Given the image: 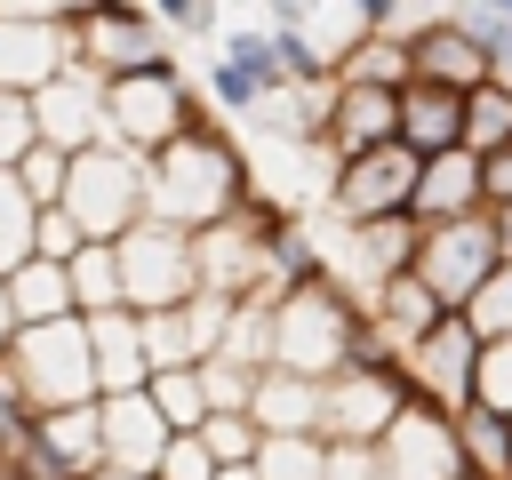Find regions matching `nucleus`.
I'll return each instance as SVG.
<instances>
[{"instance_id":"nucleus-1","label":"nucleus","mask_w":512,"mask_h":480,"mask_svg":"<svg viewBox=\"0 0 512 480\" xmlns=\"http://www.w3.org/2000/svg\"><path fill=\"white\" fill-rule=\"evenodd\" d=\"M256 192V160L224 136V120L192 128L184 144H168L152 160V216L176 224V232H208V224H232Z\"/></svg>"},{"instance_id":"nucleus-2","label":"nucleus","mask_w":512,"mask_h":480,"mask_svg":"<svg viewBox=\"0 0 512 480\" xmlns=\"http://www.w3.org/2000/svg\"><path fill=\"white\" fill-rule=\"evenodd\" d=\"M360 328H368V304H360L344 280L296 288V296H280V312H272V368L328 384V376H344V368H352Z\"/></svg>"},{"instance_id":"nucleus-3","label":"nucleus","mask_w":512,"mask_h":480,"mask_svg":"<svg viewBox=\"0 0 512 480\" xmlns=\"http://www.w3.org/2000/svg\"><path fill=\"white\" fill-rule=\"evenodd\" d=\"M216 112L200 104L192 72L184 64H160V72H136V80H112V144L136 152V160H160L168 144H184L192 128H208Z\"/></svg>"},{"instance_id":"nucleus-4","label":"nucleus","mask_w":512,"mask_h":480,"mask_svg":"<svg viewBox=\"0 0 512 480\" xmlns=\"http://www.w3.org/2000/svg\"><path fill=\"white\" fill-rule=\"evenodd\" d=\"M80 64V8L56 0H0V88L40 96Z\"/></svg>"},{"instance_id":"nucleus-5","label":"nucleus","mask_w":512,"mask_h":480,"mask_svg":"<svg viewBox=\"0 0 512 480\" xmlns=\"http://www.w3.org/2000/svg\"><path fill=\"white\" fill-rule=\"evenodd\" d=\"M64 208L80 216L88 240H128L144 216H152V160L120 152V144H96L72 160V184H64Z\"/></svg>"},{"instance_id":"nucleus-6","label":"nucleus","mask_w":512,"mask_h":480,"mask_svg":"<svg viewBox=\"0 0 512 480\" xmlns=\"http://www.w3.org/2000/svg\"><path fill=\"white\" fill-rule=\"evenodd\" d=\"M8 376L24 384V400H32L40 416L104 400V392H96V344H88V320L24 328V336H16V352H8Z\"/></svg>"},{"instance_id":"nucleus-7","label":"nucleus","mask_w":512,"mask_h":480,"mask_svg":"<svg viewBox=\"0 0 512 480\" xmlns=\"http://www.w3.org/2000/svg\"><path fill=\"white\" fill-rule=\"evenodd\" d=\"M120 248V272H128V312H176V304H192L200 296V256H192V232H176V224H160V216H144L128 240H112Z\"/></svg>"},{"instance_id":"nucleus-8","label":"nucleus","mask_w":512,"mask_h":480,"mask_svg":"<svg viewBox=\"0 0 512 480\" xmlns=\"http://www.w3.org/2000/svg\"><path fill=\"white\" fill-rule=\"evenodd\" d=\"M264 24L288 32L320 80H336L376 40V0H280V8H264Z\"/></svg>"},{"instance_id":"nucleus-9","label":"nucleus","mask_w":512,"mask_h":480,"mask_svg":"<svg viewBox=\"0 0 512 480\" xmlns=\"http://www.w3.org/2000/svg\"><path fill=\"white\" fill-rule=\"evenodd\" d=\"M416 176L424 160L408 144H384L368 160H344L336 184H328V216L352 232V224H392V216H416Z\"/></svg>"},{"instance_id":"nucleus-10","label":"nucleus","mask_w":512,"mask_h":480,"mask_svg":"<svg viewBox=\"0 0 512 480\" xmlns=\"http://www.w3.org/2000/svg\"><path fill=\"white\" fill-rule=\"evenodd\" d=\"M400 376H408V392H416L424 408L464 416V408L480 400V336H472V320L456 312V320H440L424 344H408V352H400Z\"/></svg>"},{"instance_id":"nucleus-11","label":"nucleus","mask_w":512,"mask_h":480,"mask_svg":"<svg viewBox=\"0 0 512 480\" xmlns=\"http://www.w3.org/2000/svg\"><path fill=\"white\" fill-rule=\"evenodd\" d=\"M80 64L96 80H136L176 64V40L160 32L152 8H80Z\"/></svg>"},{"instance_id":"nucleus-12","label":"nucleus","mask_w":512,"mask_h":480,"mask_svg":"<svg viewBox=\"0 0 512 480\" xmlns=\"http://www.w3.org/2000/svg\"><path fill=\"white\" fill-rule=\"evenodd\" d=\"M408 400H416V392H408L400 368H344V376H328L320 440H328V448H376V440L400 424Z\"/></svg>"},{"instance_id":"nucleus-13","label":"nucleus","mask_w":512,"mask_h":480,"mask_svg":"<svg viewBox=\"0 0 512 480\" xmlns=\"http://www.w3.org/2000/svg\"><path fill=\"white\" fill-rule=\"evenodd\" d=\"M32 120H40V144H48V152L80 160V152L112 144V80H96L88 64H72L64 80H48V88L32 96Z\"/></svg>"},{"instance_id":"nucleus-14","label":"nucleus","mask_w":512,"mask_h":480,"mask_svg":"<svg viewBox=\"0 0 512 480\" xmlns=\"http://www.w3.org/2000/svg\"><path fill=\"white\" fill-rule=\"evenodd\" d=\"M496 232H488V216H464V224H432L424 232V248H416V272L432 280V296L448 304V312H464L488 280H496Z\"/></svg>"},{"instance_id":"nucleus-15","label":"nucleus","mask_w":512,"mask_h":480,"mask_svg":"<svg viewBox=\"0 0 512 480\" xmlns=\"http://www.w3.org/2000/svg\"><path fill=\"white\" fill-rule=\"evenodd\" d=\"M416 248H424V224L416 216H392V224H336V240H328V272L368 304L384 280H400V272H416Z\"/></svg>"},{"instance_id":"nucleus-16","label":"nucleus","mask_w":512,"mask_h":480,"mask_svg":"<svg viewBox=\"0 0 512 480\" xmlns=\"http://www.w3.org/2000/svg\"><path fill=\"white\" fill-rule=\"evenodd\" d=\"M376 448H384V472H392V480H472V472H464L456 416H440V408H424V400H408L400 424H392Z\"/></svg>"},{"instance_id":"nucleus-17","label":"nucleus","mask_w":512,"mask_h":480,"mask_svg":"<svg viewBox=\"0 0 512 480\" xmlns=\"http://www.w3.org/2000/svg\"><path fill=\"white\" fill-rule=\"evenodd\" d=\"M328 160H368L384 144H400V96L392 88H360V80H336V104H328Z\"/></svg>"},{"instance_id":"nucleus-18","label":"nucleus","mask_w":512,"mask_h":480,"mask_svg":"<svg viewBox=\"0 0 512 480\" xmlns=\"http://www.w3.org/2000/svg\"><path fill=\"white\" fill-rule=\"evenodd\" d=\"M96 416H104V464L112 472H128V480H152L160 472V456H168V416L152 408V392H120V400H96Z\"/></svg>"},{"instance_id":"nucleus-19","label":"nucleus","mask_w":512,"mask_h":480,"mask_svg":"<svg viewBox=\"0 0 512 480\" xmlns=\"http://www.w3.org/2000/svg\"><path fill=\"white\" fill-rule=\"evenodd\" d=\"M464 216H488V184H480V152H440L424 160L416 176V224H464Z\"/></svg>"},{"instance_id":"nucleus-20","label":"nucleus","mask_w":512,"mask_h":480,"mask_svg":"<svg viewBox=\"0 0 512 480\" xmlns=\"http://www.w3.org/2000/svg\"><path fill=\"white\" fill-rule=\"evenodd\" d=\"M416 80L472 96V88H488V80H504V72H496V56H488V48L456 24V8H448V24H432V32L416 40Z\"/></svg>"},{"instance_id":"nucleus-21","label":"nucleus","mask_w":512,"mask_h":480,"mask_svg":"<svg viewBox=\"0 0 512 480\" xmlns=\"http://www.w3.org/2000/svg\"><path fill=\"white\" fill-rule=\"evenodd\" d=\"M88 344H96V392H104V400H120V392H144V384H152L144 312H104V320H88Z\"/></svg>"},{"instance_id":"nucleus-22","label":"nucleus","mask_w":512,"mask_h":480,"mask_svg":"<svg viewBox=\"0 0 512 480\" xmlns=\"http://www.w3.org/2000/svg\"><path fill=\"white\" fill-rule=\"evenodd\" d=\"M256 432L264 440H320V416H328V384L312 376H288V368H264L256 384Z\"/></svg>"},{"instance_id":"nucleus-23","label":"nucleus","mask_w":512,"mask_h":480,"mask_svg":"<svg viewBox=\"0 0 512 480\" xmlns=\"http://www.w3.org/2000/svg\"><path fill=\"white\" fill-rule=\"evenodd\" d=\"M400 144H408L416 160L464 152V96H456V88H432V80L400 88Z\"/></svg>"},{"instance_id":"nucleus-24","label":"nucleus","mask_w":512,"mask_h":480,"mask_svg":"<svg viewBox=\"0 0 512 480\" xmlns=\"http://www.w3.org/2000/svg\"><path fill=\"white\" fill-rule=\"evenodd\" d=\"M368 320L408 352V344H424V336H432L440 320H456V312L432 296V280H424V272H400V280H384V288L368 296Z\"/></svg>"},{"instance_id":"nucleus-25","label":"nucleus","mask_w":512,"mask_h":480,"mask_svg":"<svg viewBox=\"0 0 512 480\" xmlns=\"http://www.w3.org/2000/svg\"><path fill=\"white\" fill-rule=\"evenodd\" d=\"M72 304H80V320L128 312V272H120V248H112V240H88V248L72 256Z\"/></svg>"},{"instance_id":"nucleus-26","label":"nucleus","mask_w":512,"mask_h":480,"mask_svg":"<svg viewBox=\"0 0 512 480\" xmlns=\"http://www.w3.org/2000/svg\"><path fill=\"white\" fill-rule=\"evenodd\" d=\"M8 296H16V320L24 328H56V320H80V304H72V272L64 264H24V272H8Z\"/></svg>"},{"instance_id":"nucleus-27","label":"nucleus","mask_w":512,"mask_h":480,"mask_svg":"<svg viewBox=\"0 0 512 480\" xmlns=\"http://www.w3.org/2000/svg\"><path fill=\"white\" fill-rule=\"evenodd\" d=\"M456 440H464V472L472 480H512V416H496V408H464L456 416Z\"/></svg>"},{"instance_id":"nucleus-28","label":"nucleus","mask_w":512,"mask_h":480,"mask_svg":"<svg viewBox=\"0 0 512 480\" xmlns=\"http://www.w3.org/2000/svg\"><path fill=\"white\" fill-rule=\"evenodd\" d=\"M512 144V80H488V88H472L464 96V152H504Z\"/></svg>"},{"instance_id":"nucleus-29","label":"nucleus","mask_w":512,"mask_h":480,"mask_svg":"<svg viewBox=\"0 0 512 480\" xmlns=\"http://www.w3.org/2000/svg\"><path fill=\"white\" fill-rule=\"evenodd\" d=\"M144 392H152V408L168 416V432H200V424L216 416V408H208V384H200V368H160Z\"/></svg>"},{"instance_id":"nucleus-30","label":"nucleus","mask_w":512,"mask_h":480,"mask_svg":"<svg viewBox=\"0 0 512 480\" xmlns=\"http://www.w3.org/2000/svg\"><path fill=\"white\" fill-rule=\"evenodd\" d=\"M336 80H360V88H392V96H400V88H416V48L376 32V40H368V48H360V56H352Z\"/></svg>"},{"instance_id":"nucleus-31","label":"nucleus","mask_w":512,"mask_h":480,"mask_svg":"<svg viewBox=\"0 0 512 480\" xmlns=\"http://www.w3.org/2000/svg\"><path fill=\"white\" fill-rule=\"evenodd\" d=\"M272 312L280 304H264V296H248L240 312H232V336H224V360H240V368H272Z\"/></svg>"},{"instance_id":"nucleus-32","label":"nucleus","mask_w":512,"mask_h":480,"mask_svg":"<svg viewBox=\"0 0 512 480\" xmlns=\"http://www.w3.org/2000/svg\"><path fill=\"white\" fill-rule=\"evenodd\" d=\"M32 224H40V208L16 192V176H0V280L32 264Z\"/></svg>"},{"instance_id":"nucleus-33","label":"nucleus","mask_w":512,"mask_h":480,"mask_svg":"<svg viewBox=\"0 0 512 480\" xmlns=\"http://www.w3.org/2000/svg\"><path fill=\"white\" fill-rule=\"evenodd\" d=\"M256 480H328V440H264Z\"/></svg>"},{"instance_id":"nucleus-34","label":"nucleus","mask_w":512,"mask_h":480,"mask_svg":"<svg viewBox=\"0 0 512 480\" xmlns=\"http://www.w3.org/2000/svg\"><path fill=\"white\" fill-rule=\"evenodd\" d=\"M456 24L496 56V72L512 80V0H456Z\"/></svg>"},{"instance_id":"nucleus-35","label":"nucleus","mask_w":512,"mask_h":480,"mask_svg":"<svg viewBox=\"0 0 512 480\" xmlns=\"http://www.w3.org/2000/svg\"><path fill=\"white\" fill-rule=\"evenodd\" d=\"M200 448L216 456V472H232V464H256L264 432H256V416H208L200 424Z\"/></svg>"},{"instance_id":"nucleus-36","label":"nucleus","mask_w":512,"mask_h":480,"mask_svg":"<svg viewBox=\"0 0 512 480\" xmlns=\"http://www.w3.org/2000/svg\"><path fill=\"white\" fill-rule=\"evenodd\" d=\"M32 432H40V408L24 400V384H16L8 360H0V464H16V456L32 448Z\"/></svg>"},{"instance_id":"nucleus-37","label":"nucleus","mask_w":512,"mask_h":480,"mask_svg":"<svg viewBox=\"0 0 512 480\" xmlns=\"http://www.w3.org/2000/svg\"><path fill=\"white\" fill-rule=\"evenodd\" d=\"M64 184H72V160L64 152H24V168H16V192L32 200V208H64Z\"/></svg>"},{"instance_id":"nucleus-38","label":"nucleus","mask_w":512,"mask_h":480,"mask_svg":"<svg viewBox=\"0 0 512 480\" xmlns=\"http://www.w3.org/2000/svg\"><path fill=\"white\" fill-rule=\"evenodd\" d=\"M464 320H472L480 344H504V336H512V264H496V280L464 304Z\"/></svg>"},{"instance_id":"nucleus-39","label":"nucleus","mask_w":512,"mask_h":480,"mask_svg":"<svg viewBox=\"0 0 512 480\" xmlns=\"http://www.w3.org/2000/svg\"><path fill=\"white\" fill-rule=\"evenodd\" d=\"M24 152H40L32 96H8V88H0V176H16V168H24Z\"/></svg>"},{"instance_id":"nucleus-40","label":"nucleus","mask_w":512,"mask_h":480,"mask_svg":"<svg viewBox=\"0 0 512 480\" xmlns=\"http://www.w3.org/2000/svg\"><path fill=\"white\" fill-rule=\"evenodd\" d=\"M88 248V232H80V216L72 208H40V224H32V256L40 264H64L72 272V256Z\"/></svg>"},{"instance_id":"nucleus-41","label":"nucleus","mask_w":512,"mask_h":480,"mask_svg":"<svg viewBox=\"0 0 512 480\" xmlns=\"http://www.w3.org/2000/svg\"><path fill=\"white\" fill-rule=\"evenodd\" d=\"M432 24H448L440 0H376V32H384V40H408V48H416Z\"/></svg>"},{"instance_id":"nucleus-42","label":"nucleus","mask_w":512,"mask_h":480,"mask_svg":"<svg viewBox=\"0 0 512 480\" xmlns=\"http://www.w3.org/2000/svg\"><path fill=\"white\" fill-rule=\"evenodd\" d=\"M152 16H160L168 40H208V48L224 40V8H208V0H168V8H152Z\"/></svg>"},{"instance_id":"nucleus-43","label":"nucleus","mask_w":512,"mask_h":480,"mask_svg":"<svg viewBox=\"0 0 512 480\" xmlns=\"http://www.w3.org/2000/svg\"><path fill=\"white\" fill-rule=\"evenodd\" d=\"M480 408L512 416V336L504 344H480Z\"/></svg>"},{"instance_id":"nucleus-44","label":"nucleus","mask_w":512,"mask_h":480,"mask_svg":"<svg viewBox=\"0 0 512 480\" xmlns=\"http://www.w3.org/2000/svg\"><path fill=\"white\" fill-rule=\"evenodd\" d=\"M152 480H216V456L200 448V432H176L168 440V456H160V472Z\"/></svg>"},{"instance_id":"nucleus-45","label":"nucleus","mask_w":512,"mask_h":480,"mask_svg":"<svg viewBox=\"0 0 512 480\" xmlns=\"http://www.w3.org/2000/svg\"><path fill=\"white\" fill-rule=\"evenodd\" d=\"M328 480H392L384 448H328Z\"/></svg>"},{"instance_id":"nucleus-46","label":"nucleus","mask_w":512,"mask_h":480,"mask_svg":"<svg viewBox=\"0 0 512 480\" xmlns=\"http://www.w3.org/2000/svg\"><path fill=\"white\" fill-rule=\"evenodd\" d=\"M480 184H488V208H512V144L480 160Z\"/></svg>"},{"instance_id":"nucleus-47","label":"nucleus","mask_w":512,"mask_h":480,"mask_svg":"<svg viewBox=\"0 0 512 480\" xmlns=\"http://www.w3.org/2000/svg\"><path fill=\"white\" fill-rule=\"evenodd\" d=\"M16 336H24V320H16V296H8V280H0V360L16 352Z\"/></svg>"},{"instance_id":"nucleus-48","label":"nucleus","mask_w":512,"mask_h":480,"mask_svg":"<svg viewBox=\"0 0 512 480\" xmlns=\"http://www.w3.org/2000/svg\"><path fill=\"white\" fill-rule=\"evenodd\" d=\"M488 232H496V256L512 264V208H488Z\"/></svg>"},{"instance_id":"nucleus-49","label":"nucleus","mask_w":512,"mask_h":480,"mask_svg":"<svg viewBox=\"0 0 512 480\" xmlns=\"http://www.w3.org/2000/svg\"><path fill=\"white\" fill-rule=\"evenodd\" d=\"M216 480H256V464H232V472H216Z\"/></svg>"},{"instance_id":"nucleus-50","label":"nucleus","mask_w":512,"mask_h":480,"mask_svg":"<svg viewBox=\"0 0 512 480\" xmlns=\"http://www.w3.org/2000/svg\"><path fill=\"white\" fill-rule=\"evenodd\" d=\"M88 480H128V472H112V464H104V472H88Z\"/></svg>"}]
</instances>
